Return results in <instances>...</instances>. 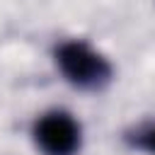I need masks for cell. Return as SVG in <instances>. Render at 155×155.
Instances as JSON below:
<instances>
[{
    "mask_svg": "<svg viewBox=\"0 0 155 155\" xmlns=\"http://www.w3.org/2000/svg\"><path fill=\"white\" fill-rule=\"evenodd\" d=\"M31 138L44 155H78L82 126L65 109H48L31 124Z\"/></svg>",
    "mask_w": 155,
    "mask_h": 155,
    "instance_id": "7a4b0ae2",
    "label": "cell"
},
{
    "mask_svg": "<svg viewBox=\"0 0 155 155\" xmlns=\"http://www.w3.org/2000/svg\"><path fill=\"white\" fill-rule=\"evenodd\" d=\"M53 61H56L61 75L73 87L85 90V92L104 90L114 78V68H111L109 58L82 39L58 41L53 48Z\"/></svg>",
    "mask_w": 155,
    "mask_h": 155,
    "instance_id": "6da1fadb",
    "label": "cell"
},
{
    "mask_svg": "<svg viewBox=\"0 0 155 155\" xmlns=\"http://www.w3.org/2000/svg\"><path fill=\"white\" fill-rule=\"evenodd\" d=\"M121 140L131 150L155 155V119H145V121H138V124L128 126L121 133Z\"/></svg>",
    "mask_w": 155,
    "mask_h": 155,
    "instance_id": "3957f363",
    "label": "cell"
}]
</instances>
